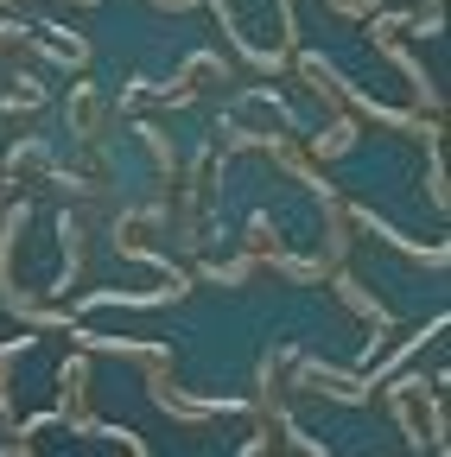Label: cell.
<instances>
[{
    "mask_svg": "<svg viewBox=\"0 0 451 457\" xmlns=\"http://www.w3.org/2000/svg\"><path fill=\"white\" fill-rule=\"evenodd\" d=\"M261 267L248 261V254H236V261H204V279H222V286H242V279H255Z\"/></svg>",
    "mask_w": 451,
    "mask_h": 457,
    "instance_id": "8fae6325",
    "label": "cell"
},
{
    "mask_svg": "<svg viewBox=\"0 0 451 457\" xmlns=\"http://www.w3.org/2000/svg\"><path fill=\"white\" fill-rule=\"evenodd\" d=\"M0 7H26V0H0ZM77 7H96V0H77Z\"/></svg>",
    "mask_w": 451,
    "mask_h": 457,
    "instance_id": "4fadbf2b",
    "label": "cell"
},
{
    "mask_svg": "<svg viewBox=\"0 0 451 457\" xmlns=\"http://www.w3.org/2000/svg\"><path fill=\"white\" fill-rule=\"evenodd\" d=\"M350 146H356V121H350V114H330V128L312 134V153L305 159H344Z\"/></svg>",
    "mask_w": 451,
    "mask_h": 457,
    "instance_id": "30bf717a",
    "label": "cell"
},
{
    "mask_svg": "<svg viewBox=\"0 0 451 457\" xmlns=\"http://www.w3.org/2000/svg\"><path fill=\"white\" fill-rule=\"evenodd\" d=\"M146 394H153V407H159V413H172L179 426H197V420H216V413H248V400H230V394H216V400H191V394L172 381V362L146 369Z\"/></svg>",
    "mask_w": 451,
    "mask_h": 457,
    "instance_id": "3957f363",
    "label": "cell"
},
{
    "mask_svg": "<svg viewBox=\"0 0 451 457\" xmlns=\"http://www.w3.org/2000/svg\"><path fill=\"white\" fill-rule=\"evenodd\" d=\"M51 146H45V134H20L13 146H7V179L0 185H45L51 179Z\"/></svg>",
    "mask_w": 451,
    "mask_h": 457,
    "instance_id": "8992f818",
    "label": "cell"
},
{
    "mask_svg": "<svg viewBox=\"0 0 451 457\" xmlns=\"http://www.w3.org/2000/svg\"><path fill=\"white\" fill-rule=\"evenodd\" d=\"M58 426H71L77 438H89L96 432V413H89V356H71L64 369H58Z\"/></svg>",
    "mask_w": 451,
    "mask_h": 457,
    "instance_id": "277c9868",
    "label": "cell"
},
{
    "mask_svg": "<svg viewBox=\"0 0 451 457\" xmlns=\"http://www.w3.org/2000/svg\"><path fill=\"white\" fill-rule=\"evenodd\" d=\"M407 32H413V13H369V38H375V51L407 77V89H413V102H420L413 114L438 121V102H445V96H438V77H426V64L407 51Z\"/></svg>",
    "mask_w": 451,
    "mask_h": 457,
    "instance_id": "7a4b0ae2",
    "label": "cell"
},
{
    "mask_svg": "<svg viewBox=\"0 0 451 457\" xmlns=\"http://www.w3.org/2000/svg\"><path fill=\"white\" fill-rule=\"evenodd\" d=\"M0 108H7V114H38L45 108V83L32 71H13L7 83H0Z\"/></svg>",
    "mask_w": 451,
    "mask_h": 457,
    "instance_id": "9c48e42d",
    "label": "cell"
},
{
    "mask_svg": "<svg viewBox=\"0 0 451 457\" xmlns=\"http://www.w3.org/2000/svg\"><path fill=\"white\" fill-rule=\"evenodd\" d=\"M172 83H179L185 96H204L210 83H230V64H222V51H191V57H185V71H179Z\"/></svg>",
    "mask_w": 451,
    "mask_h": 457,
    "instance_id": "ba28073f",
    "label": "cell"
},
{
    "mask_svg": "<svg viewBox=\"0 0 451 457\" xmlns=\"http://www.w3.org/2000/svg\"><path fill=\"white\" fill-rule=\"evenodd\" d=\"M324 279L337 286V299H344V305H350V312H356V318H363L369 330H394V312H388V305H381V299L369 293V286H363V279H356L350 267H330Z\"/></svg>",
    "mask_w": 451,
    "mask_h": 457,
    "instance_id": "52a82bcc",
    "label": "cell"
},
{
    "mask_svg": "<svg viewBox=\"0 0 451 457\" xmlns=\"http://www.w3.org/2000/svg\"><path fill=\"white\" fill-rule=\"evenodd\" d=\"M381 394H388V413L401 420L413 457H426V451L445 457V375H438V381H426V375H394V381H381Z\"/></svg>",
    "mask_w": 451,
    "mask_h": 457,
    "instance_id": "6da1fadb",
    "label": "cell"
},
{
    "mask_svg": "<svg viewBox=\"0 0 451 457\" xmlns=\"http://www.w3.org/2000/svg\"><path fill=\"white\" fill-rule=\"evenodd\" d=\"M324 7L337 20H369V13H381V0H324Z\"/></svg>",
    "mask_w": 451,
    "mask_h": 457,
    "instance_id": "7c38bea8",
    "label": "cell"
},
{
    "mask_svg": "<svg viewBox=\"0 0 451 457\" xmlns=\"http://www.w3.org/2000/svg\"><path fill=\"white\" fill-rule=\"evenodd\" d=\"M7 197H13V191H7V185H0V210H7Z\"/></svg>",
    "mask_w": 451,
    "mask_h": 457,
    "instance_id": "5bb4252c",
    "label": "cell"
},
{
    "mask_svg": "<svg viewBox=\"0 0 451 457\" xmlns=\"http://www.w3.org/2000/svg\"><path fill=\"white\" fill-rule=\"evenodd\" d=\"M64 121H71V134H77L83 146H96V140H102V128H108V96H102L96 83H71Z\"/></svg>",
    "mask_w": 451,
    "mask_h": 457,
    "instance_id": "5b68a950",
    "label": "cell"
}]
</instances>
